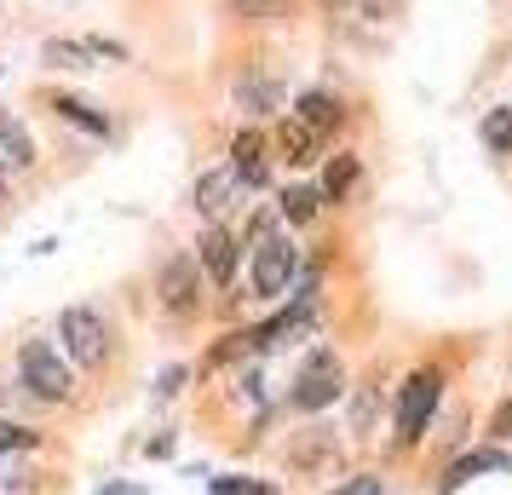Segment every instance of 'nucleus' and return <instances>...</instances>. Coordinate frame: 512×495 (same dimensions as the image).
<instances>
[{
    "label": "nucleus",
    "instance_id": "obj_16",
    "mask_svg": "<svg viewBox=\"0 0 512 495\" xmlns=\"http://www.w3.org/2000/svg\"><path fill=\"white\" fill-rule=\"evenodd\" d=\"M351 185H357V156H334V162H328V173H323V190H317V196H328V202H346Z\"/></svg>",
    "mask_w": 512,
    "mask_h": 495
},
{
    "label": "nucleus",
    "instance_id": "obj_28",
    "mask_svg": "<svg viewBox=\"0 0 512 495\" xmlns=\"http://www.w3.org/2000/svg\"><path fill=\"white\" fill-rule=\"evenodd\" d=\"M98 495H144V490H139V484H104Z\"/></svg>",
    "mask_w": 512,
    "mask_h": 495
},
{
    "label": "nucleus",
    "instance_id": "obj_21",
    "mask_svg": "<svg viewBox=\"0 0 512 495\" xmlns=\"http://www.w3.org/2000/svg\"><path fill=\"white\" fill-rule=\"evenodd\" d=\"M317 202H323V196H317V190H288V196H282V219H288V225H305V219H317Z\"/></svg>",
    "mask_w": 512,
    "mask_h": 495
},
{
    "label": "nucleus",
    "instance_id": "obj_12",
    "mask_svg": "<svg viewBox=\"0 0 512 495\" xmlns=\"http://www.w3.org/2000/svg\"><path fill=\"white\" fill-rule=\"evenodd\" d=\"M294 116H300L311 133H334V127L346 121V110H340V98H328V93H300L294 98Z\"/></svg>",
    "mask_w": 512,
    "mask_h": 495
},
{
    "label": "nucleus",
    "instance_id": "obj_6",
    "mask_svg": "<svg viewBox=\"0 0 512 495\" xmlns=\"http://www.w3.org/2000/svg\"><path fill=\"white\" fill-rule=\"evenodd\" d=\"M156 294H162V306L173 311V317H190V311L202 306V265L190 260V254L167 260L162 277H156Z\"/></svg>",
    "mask_w": 512,
    "mask_h": 495
},
{
    "label": "nucleus",
    "instance_id": "obj_15",
    "mask_svg": "<svg viewBox=\"0 0 512 495\" xmlns=\"http://www.w3.org/2000/svg\"><path fill=\"white\" fill-rule=\"evenodd\" d=\"M236 104H242V110H254V116H271V110H282V87L277 81H242V87H236Z\"/></svg>",
    "mask_w": 512,
    "mask_h": 495
},
{
    "label": "nucleus",
    "instance_id": "obj_26",
    "mask_svg": "<svg viewBox=\"0 0 512 495\" xmlns=\"http://www.w3.org/2000/svg\"><path fill=\"white\" fill-rule=\"evenodd\" d=\"M179 386H185V369H167V375H162V386H156V398H173Z\"/></svg>",
    "mask_w": 512,
    "mask_h": 495
},
{
    "label": "nucleus",
    "instance_id": "obj_17",
    "mask_svg": "<svg viewBox=\"0 0 512 495\" xmlns=\"http://www.w3.org/2000/svg\"><path fill=\"white\" fill-rule=\"evenodd\" d=\"M52 110H58V116H64V121H75L81 133H98V139L110 133V116H104V110H93V104H81V98H58Z\"/></svg>",
    "mask_w": 512,
    "mask_h": 495
},
{
    "label": "nucleus",
    "instance_id": "obj_25",
    "mask_svg": "<svg viewBox=\"0 0 512 495\" xmlns=\"http://www.w3.org/2000/svg\"><path fill=\"white\" fill-rule=\"evenodd\" d=\"M334 495H386V484H380L374 472H357V478H346V484H340Z\"/></svg>",
    "mask_w": 512,
    "mask_h": 495
},
{
    "label": "nucleus",
    "instance_id": "obj_27",
    "mask_svg": "<svg viewBox=\"0 0 512 495\" xmlns=\"http://www.w3.org/2000/svg\"><path fill=\"white\" fill-rule=\"evenodd\" d=\"M495 438H512V403H501V409H495Z\"/></svg>",
    "mask_w": 512,
    "mask_h": 495
},
{
    "label": "nucleus",
    "instance_id": "obj_14",
    "mask_svg": "<svg viewBox=\"0 0 512 495\" xmlns=\"http://www.w3.org/2000/svg\"><path fill=\"white\" fill-rule=\"evenodd\" d=\"M374 415H380V380H363V386L351 392V432H357V438H369Z\"/></svg>",
    "mask_w": 512,
    "mask_h": 495
},
{
    "label": "nucleus",
    "instance_id": "obj_22",
    "mask_svg": "<svg viewBox=\"0 0 512 495\" xmlns=\"http://www.w3.org/2000/svg\"><path fill=\"white\" fill-rule=\"evenodd\" d=\"M484 144L495 150V156H507L512 150V110H489L484 116Z\"/></svg>",
    "mask_w": 512,
    "mask_h": 495
},
{
    "label": "nucleus",
    "instance_id": "obj_8",
    "mask_svg": "<svg viewBox=\"0 0 512 495\" xmlns=\"http://www.w3.org/2000/svg\"><path fill=\"white\" fill-rule=\"evenodd\" d=\"M29 167H35V139H29V127L0 110V185L24 179Z\"/></svg>",
    "mask_w": 512,
    "mask_h": 495
},
{
    "label": "nucleus",
    "instance_id": "obj_2",
    "mask_svg": "<svg viewBox=\"0 0 512 495\" xmlns=\"http://www.w3.org/2000/svg\"><path fill=\"white\" fill-rule=\"evenodd\" d=\"M438 398H443L438 369H420V375L403 380V392H397V444H420L426 438V426L438 415Z\"/></svg>",
    "mask_w": 512,
    "mask_h": 495
},
{
    "label": "nucleus",
    "instance_id": "obj_9",
    "mask_svg": "<svg viewBox=\"0 0 512 495\" xmlns=\"http://www.w3.org/2000/svg\"><path fill=\"white\" fill-rule=\"evenodd\" d=\"M236 196H242V179H236V167H213V173H202L196 179V190H190V202H196V213H208V219H219V213L231 208Z\"/></svg>",
    "mask_w": 512,
    "mask_h": 495
},
{
    "label": "nucleus",
    "instance_id": "obj_3",
    "mask_svg": "<svg viewBox=\"0 0 512 495\" xmlns=\"http://www.w3.org/2000/svg\"><path fill=\"white\" fill-rule=\"evenodd\" d=\"M294 271H300L294 242H288V236H277V231H259L254 236V294H259V300H277V294H288Z\"/></svg>",
    "mask_w": 512,
    "mask_h": 495
},
{
    "label": "nucleus",
    "instance_id": "obj_13",
    "mask_svg": "<svg viewBox=\"0 0 512 495\" xmlns=\"http://www.w3.org/2000/svg\"><path fill=\"white\" fill-rule=\"evenodd\" d=\"M277 150L288 156L294 167H305V162H317V133L305 127L300 116H282V127H277Z\"/></svg>",
    "mask_w": 512,
    "mask_h": 495
},
{
    "label": "nucleus",
    "instance_id": "obj_23",
    "mask_svg": "<svg viewBox=\"0 0 512 495\" xmlns=\"http://www.w3.org/2000/svg\"><path fill=\"white\" fill-rule=\"evenodd\" d=\"M213 495H277V484H265V478H213Z\"/></svg>",
    "mask_w": 512,
    "mask_h": 495
},
{
    "label": "nucleus",
    "instance_id": "obj_19",
    "mask_svg": "<svg viewBox=\"0 0 512 495\" xmlns=\"http://www.w3.org/2000/svg\"><path fill=\"white\" fill-rule=\"evenodd\" d=\"M41 58H47L52 70H93V52H87V41H47V47H41Z\"/></svg>",
    "mask_w": 512,
    "mask_h": 495
},
{
    "label": "nucleus",
    "instance_id": "obj_29",
    "mask_svg": "<svg viewBox=\"0 0 512 495\" xmlns=\"http://www.w3.org/2000/svg\"><path fill=\"white\" fill-rule=\"evenodd\" d=\"M317 6H323V12H328V18H340V12H346V6H351V0H317Z\"/></svg>",
    "mask_w": 512,
    "mask_h": 495
},
{
    "label": "nucleus",
    "instance_id": "obj_5",
    "mask_svg": "<svg viewBox=\"0 0 512 495\" xmlns=\"http://www.w3.org/2000/svg\"><path fill=\"white\" fill-rule=\"evenodd\" d=\"M58 340H64V352H70L75 363H87V369H98L104 352H110V329H104V317L87 311V306H70L58 317Z\"/></svg>",
    "mask_w": 512,
    "mask_h": 495
},
{
    "label": "nucleus",
    "instance_id": "obj_11",
    "mask_svg": "<svg viewBox=\"0 0 512 495\" xmlns=\"http://www.w3.org/2000/svg\"><path fill=\"white\" fill-rule=\"evenodd\" d=\"M231 167H236L242 185H265V179H271V167H265V139H259L254 127L231 139Z\"/></svg>",
    "mask_w": 512,
    "mask_h": 495
},
{
    "label": "nucleus",
    "instance_id": "obj_1",
    "mask_svg": "<svg viewBox=\"0 0 512 495\" xmlns=\"http://www.w3.org/2000/svg\"><path fill=\"white\" fill-rule=\"evenodd\" d=\"M18 380H24L41 403H64L75 392L70 363L58 357V346H52V340H29L24 352H18Z\"/></svg>",
    "mask_w": 512,
    "mask_h": 495
},
{
    "label": "nucleus",
    "instance_id": "obj_7",
    "mask_svg": "<svg viewBox=\"0 0 512 495\" xmlns=\"http://www.w3.org/2000/svg\"><path fill=\"white\" fill-rule=\"evenodd\" d=\"M288 467H300L305 478L334 472V467H340V444H334V432H328V426H305L300 438L288 444Z\"/></svg>",
    "mask_w": 512,
    "mask_h": 495
},
{
    "label": "nucleus",
    "instance_id": "obj_4",
    "mask_svg": "<svg viewBox=\"0 0 512 495\" xmlns=\"http://www.w3.org/2000/svg\"><path fill=\"white\" fill-rule=\"evenodd\" d=\"M346 392V369H340V357L328 352H311L305 357V369H300V380H294V409H305V415H317V409H328V403Z\"/></svg>",
    "mask_w": 512,
    "mask_h": 495
},
{
    "label": "nucleus",
    "instance_id": "obj_24",
    "mask_svg": "<svg viewBox=\"0 0 512 495\" xmlns=\"http://www.w3.org/2000/svg\"><path fill=\"white\" fill-rule=\"evenodd\" d=\"M41 444V432H29L18 421H0V449H35Z\"/></svg>",
    "mask_w": 512,
    "mask_h": 495
},
{
    "label": "nucleus",
    "instance_id": "obj_20",
    "mask_svg": "<svg viewBox=\"0 0 512 495\" xmlns=\"http://www.w3.org/2000/svg\"><path fill=\"white\" fill-rule=\"evenodd\" d=\"M472 472H507V455H501V449H478V455L455 461V472H449V490H455L461 478H472Z\"/></svg>",
    "mask_w": 512,
    "mask_h": 495
},
{
    "label": "nucleus",
    "instance_id": "obj_18",
    "mask_svg": "<svg viewBox=\"0 0 512 495\" xmlns=\"http://www.w3.org/2000/svg\"><path fill=\"white\" fill-rule=\"evenodd\" d=\"M236 18H248V24H282L288 12H294V0H225Z\"/></svg>",
    "mask_w": 512,
    "mask_h": 495
},
{
    "label": "nucleus",
    "instance_id": "obj_10",
    "mask_svg": "<svg viewBox=\"0 0 512 495\" xmlns=\"http://www.w3.org/2000/svg\"><path fill=\"white\" fill-rule=\"evenodd\" d=\"M196 265H202V277H208V283H231L236 277V236L225 231V225H213L208 236H202V248H196Z\"/></svg>",
    "mask_w": 512,
    "mask_h": 495
}]
</instances>
